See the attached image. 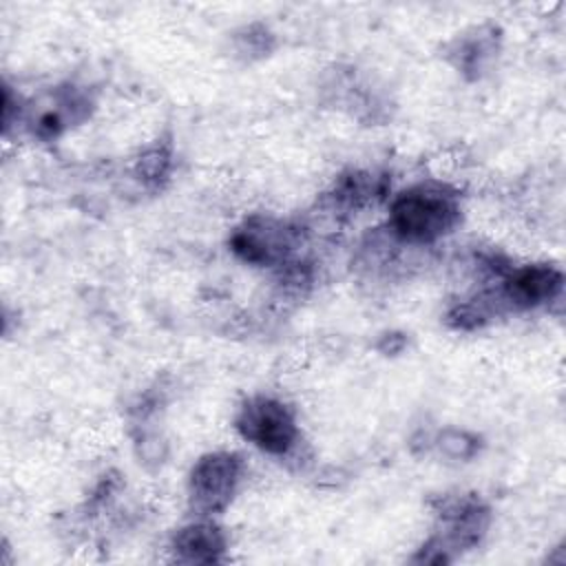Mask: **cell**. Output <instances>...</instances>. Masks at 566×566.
<instances>
[{
	"instance_id": "6da1fadb",
	"label": "cell",
	"mask_w": 566,
	"mask_h": 566,
	"mask_svg": "<svg viewBox=\"0 0 566 566\" xmlns=\"http://www.w3.org/2000/svg\"><path fill=\"white\" fill-rule=\"evenodd\" d=\"M460 221L458 195L440 184H418L402 190L389 208L394 234L409 243H433Z\"/></svg>"
},
{
	"instance_id": "7a4b0ae2",
	"label": "cell",
	"mask_w": 566,
	"mask_h": 566,
	"mask_svg": "<svg viewBox=\"0 0 566 566\" xmlns=\"http://www.w3.org/2000/svg\"><path fill=\"white\" fill-rule=\"evenodd\" d=\"M239 433L272 455H285L298 440V427L287 405L270 396H254L239 409Z\"/></svg>"
},
{
	"instance_id": "3957f363",
	"label": "cell",
	"mask_w": 566,
	"mask_h": 566,
	"mask_svg": "<svg viewBox=\"0 0 566 566\" xmlns=\"http://www.w3.org/2000/svg\"><path fill=\"white\" fill-rule=\"evenodd\" d=\"M241 480V460L234 453L217 451L199 458L190 471V504L201 515L221 513Z\"/></svg>"
},
{
	"instance_id": "277c9868",
	"label": "cell",
	"mask_w": 566,
	"mask_h": 566,
	"mask_svg": "<svg viewBox=\"0 0 566 566\" xmlns=\"http://www.w3.org/2000/svg\"><path fill=\"white\" fill-rule=\"evenodd\" d=\"M298 230L270 217H252L230 237L232 252L252 265H287Z\"/></svg>"
},
{
	"instance_id": "5b68a950",
	"label": "cell",
	"mask_w": 566,
	"mask_h": 566,
	"mask_svg": "<svg viewBox=\"0 0 566 566\" xmlns=\"http://www.w3.org/2000/svg\"><path fill=\"white\" fill-rule=\"evenodd\" d=\"M440 520L442 535H436L429 544H424L422 553L438 551L436 562H447L449 551L471 548L480 542L489 524V509L475 495L449 497L440 509Z\"/></svg>"
},
{
	"instance_id": "8992f818",
	"label": "cell",
	"mask_w": 566,
	"mask_h": 566,
	"mask_svg": "<svg viewBox=\"0 0 566 566\" xmlns=\"http://www.w3.org/2000/svg\"><path fill=\"white\" fill-rule=\"evenodd\" d=\"M562 283L564 276L553 265H524L504 276L502 287L495 294V305H506L511 310H531L555 298L562 290Z\"/></svg>"
},
{
	"instance_id": "52a82bcc",
	"label": "cell",
	"mask_w": 566,
	"mask_h": 566,
	"mask_svg": "<svg viewBox=\"0 0 566 566\" xmlns=\"http://www.w3.org/2000/svg\"><path fill=\"white\" fill-rule=\"evenodd\" d=\"M170 548L179 562L212 564L223 559L226 535L210 522H195L177 531Z\"/></svg>"
},
{
	"instance_id": "ba28073f",
	"label": "cell",
	"mask_w": 566,
	"mask_h": 566,
	"mask_svg": "<svg viewBox=\"0 0 566 566\" xmlns=\"http://www.w3.org/2000/svg\"><path fill=\"white\" fill-rule=\"evenodd\" d=\"M385 192V184L382 179L369 175V172H349L343 179H338L336 190H334V199L343 206V208H363L367 203H371L376 197H382Z\"/></svg>"
},
{
	"instance_id": "9c48e42d",
	"label": "cell",
	"mask_w": 566,
	"mask_h": 566,
	"mask_svg": "<svg viewBox=\"0 0 566 566\" xmlns=\"http://www.w3.org/2000/svg\"><path fill=\"white\" fill-rule=\"evenodd\" d=\"M170 166V155L164 148H153L148 155L142 157L139 170L146 181H157L168 172Z\"/></svg>"
}]
</instances>
